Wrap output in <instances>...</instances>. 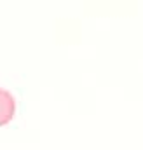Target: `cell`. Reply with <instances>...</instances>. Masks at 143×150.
Returning <instances> with one entry per match:
<instances>
[{"instance_id": "1", "label": "cell", "mask_w": 143, "mask_h": 150, "mask_svg": "<svg viewBox=\"0 0 143 150\" xmlns=\"http://www.w3.org/2000/svg\"><path fill=\"white\" fill-rule=\"evenodd\" d=\"M14 112H16V101L12 94L0 87V126H5L7 122H11Z\"/></svg>"}]
</instances>
